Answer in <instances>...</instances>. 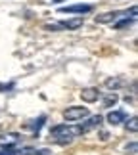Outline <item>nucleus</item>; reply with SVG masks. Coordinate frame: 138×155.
<instances>
[{
    "mask_svg": "<svg viewBox=\"0 0 138 155\" xmlns=\"http://www.w3.org/2000/svg\"><path fill=\"white\" fill-rule=\"evenodd\" d=\"M50 134L56 138L58 144H69L75 136L81 134V128L79 127H69V124H56V127L50 128Z\"/></svg>",
    "mask_w": 138,
    "mask_h": 155,
    "instance_id": "nucleus-1",
    "label": "nucleus"
},
{
    "mask_svg": "<svg viewBox=\"0 0 138 155\" xmlns=\"http://www.w3.org/2000/svg\"><path fill=\"white\" fill-rule=\"evenodd\" d=\"M63 117L65 121L69 123H75V121H82V119L88 117V107H82V105H71L63 111Z\"/></svg>",
    "mask_w": 138,
    "mask_h": 155,
    "instance_id": "nucleus-2",
    "label": "nucleus"
},
{
    "mask_svg": "<svg viewBox=\"0 0 138 155\" xmlns=\"http://www.w3.org/2000/svg\"><path fill=\"white\" fill-rule=\"evenodd\" d=\"M94 8L90 4H71V6H63L59 8V14H90Z\"/></svg>",
    "mask_w": 138,
    "mask_h": 155,
    "instance_id": "nucleus-3",
    "label": "nucleus"
},
{
    "mask_svg": "<svg viewBox=\"0 0 138 155\" xmlns=\"http://www.w3.org/2000/svg\"><path fill=\"white\" fill-rule=\"evenodd\" d=\"M82 23H85L82 15H77V17H71V19L59 21V27H62V29H67V31H77V29L82 27Z\"/></svg>",
    "mask_w": 138,
    "mask_h": 155,
    "instance_id": "nucleus-4",
    "label": "nucleus"
},
{
    "mask_svg": "<svg viewBox=\"0 0 138 155\" xmlns=\"http://www.w3.org/2000/svg\"><path fill=\"white\" fill-rule=\"evenodd\" d=\"M98 98H100V90H98V88H94V86L82 88V92H81V100H82V102L94 104V102H98Z\"/></svg>",
    "mask_w": 138,
    "mask_h": 155,
    "instance_id": "nucleus-5",
    "label": "nucleus"
},
{
    "mask_svg": "<svg viewBox=\"0 0 138 155\" xmlns=\"http://www.w3.org/2000/svg\"><path fill=\"white\" fill-rule=\"evenodd\" d=\"M102 121H104V117L102 115H94V117H88V121L85 123V124H81V134H85V132H90L92 128H98L100 124H102Z\"/></svg>",
    "mask_w": 138,
    "mask_h": 155,
    "instance_id": "nucleus-6",
    "label": "nucleus"
},
{
    "mask_svg": "<svg viewBox=\"0 0 138 155\" xmlns=\"http://www.w3.org/2000/svg\"><path fill=\"white\" fill-rule=\"evenodd\" d=\"M123 12H107V14H102V15H96V23H100V25H106V23H115L119 17H121Z\"/></svg>",
    "mask_w": 138,
    "mask_h": 155,
    "instance_id": "nucleus-7",
    "label": "nucleus"
},
{
    "mask_svg": "<svg viewBox=\"0 0 138 155\" xmlns=\"http://www.w3.org/2000/svg\"><path fill=\"white\" fill-rule=\"evenodd\" d=\"M17 142H19V134H15V132H10V134H2V136H0V146H2L4 150L14 147Z\"/></svg>",
    "mask_w": 138,
    "mask_h": 155,
    "instance_id": "nucleus-8",
    "label": "nucleus"
},
{
    "mask_svg": "<svg viewBox=\"0 0 138 155\" xmlns=\"http://www.w3.org/2000/svg\"><path fill=\"white\" fill-rule=\"evenodd\" d=\"M127 121V113H125L123 109H115V111H109L107 113V123L109 124H121V123H125Z\"/></svg>",
    "mask_w": 138,
    "mask_h": 155,
    "instance_id": "nucleus-9",
    "label": "nucleus"
},
{
    "mask_svg": "<svg viewBox=\"0 0 138 155\" xmlns=\"http://www.w3.org/2000/svg\"><path fill=\"white\" fill-rule=\"evenodd\" d=\"M123 84H125V81L119 79V77H113V79H107V81H106V88H109L111 92H115L117 88H121Z\"/></svg>",
    "mask_w": 138,
    "mask_h": 155,
    "instance_id": "nucleus-10",
    "label": "nucleus"
},
{
    "mask_svg": "<svg viewBox=\"0 0 138 155\" xmlns=\"http://www.w3.org/2000/svg\"><path fill=\"white\" fill-rule=\"evenodd\" d=\"M117 102H119V96H117L115 92H109V94L104 98V107H107V109H109V107H113Z\"/></svg>",
    "mask_w": 138,
    "mask_h": 155,
    "instance_id": "nucleus-11",
    "label": "nucleus"
},
{
    "mask_svg": "<svg viewBox=\"0 0 138 155\" xmlns=\"http://www.w3.org/2000/svg\"><path fill=\"white\" fill-rule=\"evenodd\" d=\"M125 128H127L129 132L134 134L136 130H138V119H136V117H130L129 121H125Z\"/></svg>",
    "mask_w": 138,
    "mask_h": 155,
    "instance_id": "nucleus-12",
    "label": "nucleus"
},
{
    "mask_svg": "<svg viewBox=\"0 0 138 155\" xmlns=\"http://www.w3.org/2000/svg\"><path fill=\"white\" fill-rule=\"evenodd\" d=\"M133 21H134V17H125L123 21H115V23H113V27H115V29H123V27H129Z\"/></svg>",
    "mask_w": 138,
    "mask_h": 155,
    "instance_id": "nucleus-13",
    "label": "nucleus"
},
{
    "mask_svg": "<svg viewBox=\"0 0 138 155\" xmlns=\"http://www.w3.org/2000/svg\"><path fill=\"white\" fill-rule=\"evenodd\" d=\"M46 121V117H39V121H33V124H27V127L29 128H33V130H37V132H39V128L40 127H42V123Z\"/></svg>",
    "mask_w": 138,
    "mask_h": 155,
    "instance_id": "nucleus-14",
    "label": "nucleus"
},
{
    "mask_svg": "<svg viewBox=\"0 0 138 155\" xmlns=\"http://www.w3.org/2000/svg\"><path fill=\"white\" fill-rule=\"evenodd\" d=\"M35 147H21V150H17V151H14L15 155H35Z\"/></svg>",
    "mask_w": 138,
    "mask_h": 155,
    "instance_id": "nucleus-15",
    "label": "nucleus"
},
{
    "mask_svg": "<svg viewBox=\"0 0 138 155\" xmlns=\"http://www.w3.org/2000/svg\"><path fill=\"white\" fill-rule=\"evenodd\" d=\"M44 29H46V31H59L62 27H59V23H58V25L54 23V25H44Z\"/></svg>",
    "mask_w": 138,
    "mask_h": 155,
    "instance_id": "nucleus-16",
    "label": "nucleus"
},
{
    "mask_svg": "<svg viewBox=\"0 0 138 155\" xmlns=\"http://www.w3.org/2000/svg\"><path fill=\"white\" fill-rule=\"evenodd\" d=\"M127 151H130V153H136V142H133L130 146H127Z\"/></svg>",
    "mask_w": 138,
    "mask_h": 155,
    "instance_id": "nucleus-17",
    "label": "nucleus"
},
{
    "mask_svg": "<svg viewBox=\"0 0 138 155\" xmlns=\"http://www.w3.org/2000/svg\"><path fill=\"white\" fill-rule=\"evenodd\" d=\"M35 155H50V151H48V150H37Z\"/></svg>",
    "mask_w": 138,
    "mask_h": 155,
    "instance_id": "nucleus-18",
    "label": "nucleus"
},
{
    "mask_svg": "<svg viewBox=\"0 0 138 155\" xmlns=\"http://www.w3.org/2000/svg\"><path fill=\"white\" fill-rule=\"evenodd\" d=\"M50 2H62V0H50Z\"/></svg>",
    "mask_w": 138,
    "mask_h": 155,
    "instance_id": "nucleus-19",
    "label": "nucleus"
},
{
    "mask_svg": "<svg viewBox=\"0 0 138 155\" xmlns=\"http://www.w3.org/2000/svg\"><path fill=\"white\" fill-rule=\"evenodd\" d=\"M0 155H4V153H0Z\"/></svg>",
    "mask_w": 138,
    "mask_h": 155,
    "instance_id": "nucleus-20",
    "label": "nucleus"
}]
</instances>
